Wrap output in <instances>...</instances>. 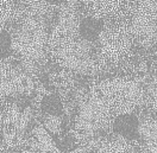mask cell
Listing matches in <instances>:
<instances>
[{"mask_svg": "<svg viewBox=\"0 0 157 153\" xmlns=\"http://www.w3.org/2000/svg\"><path fill=\"white\" fill-rule=\"evenodd\" d=\"M55 61L61 67L80 75H92L99 69L98 52L93 42L80 36L64 35L54 48Z\"/></svg>", "mask_w": 157, "mask_h": 153, "instance_id": "cell-1", "label": "cell"}, {"mask_svg": "<svg viewBox=\"0 0 157 153\" xmlns=\"http://www.w3.org/2000/svg\"><path fill=\"white\" fill-rule=\"evenodd\" d=\"M48 25L38 17L23 20L12 36V49L25 61L38 62L44 55L48 42Z\"/></svg>", "mask_w": 157, "mask_h": 153, "instance_id": "cell-2", "label": "cell"}, {"mask_svg": "<svg viewBox=\"0 0 157 153\" xmlns=\"http://www.w3.org/2000/svg\"><path fill=\"white\" fill-rule=\"evenodd\" d=\"M99 88L113 112L119 114L132 113L145 102L147 94L143 87L132 80L116 78L101 83Z\"/></svg>", "mask_w": 157, "mask_h": 153, "instance_id": "cell-3", "label": "cell"}, {"mask_svg": "<svg viewBox=\"0 0 157 153\" xmlns=\"http://www.w3.org/2000/svg\"><path fill=\"white\" fill-rule=\"evenodd\" d=\"M100 50L98 52L99 65L119 63L131 54L132 35L125 24L105 26L100 37Z\"/></svg>", "mask_w": 157, "mask_h": 153, "instance_id": "cell-4", "label": "cell"}, {"mask_svg": "<svg viewBox=\"0 0 157 153\" xmlns=\"http://www.w3.org/2000/svg\"><path fill=\"white\" fill-rule=\"evenodd\" d=\"M112 107L101 95H93L82 105L75 128L86 136H97L106 131L112 120Z\"/></svg>", "mask_w": 157, "mask_h": 153, "instance_id": "cell-5", "label": "cell"}, {"mask_svg": "<svg viewBox=\"0 0 157 153\" xmlns=\"http://www.w3.org/2000/svg\"><path fill=\"white\" fill-rule=\"evenodd\" d=\"M133 40L143 48L157 44V2L155 0H140L131 25L128 26Z\"/></svg>", "mask_w": 157, "mask_h": 153, "instance_id": "cell-6", "label": "cell"}, {"mask_svg": "<svg viewBox=\"0 0 157 153\" xmlns=\"http://www.w3.org/2000/svg\"><path fill=\"white\" fill-rule=\"evenodd\" d=\"M33 83L28 73L10 62L1 63V95L2 97H16L28 94Z\"/></svg>", "mask_w": 157, "mask_h": 153, "instance_id": "cell-7", "label": "cell"}, {"mask_svg": "<svg viewBox=\"0 0 157 153\" xmlns=\"http://www.w3.org/2000/svg\"><path fill=\"white\" fill-rule=\"evenodd\" d=\"M113 132L125 139L133 140L139 136V120L133 113H124L118 115L113 121Z\"/></svg>", "mask_w": 157, "mask_h": 153, "instance_id": "cell-8", "label": "cell"}, {"mask_svg": "<svg viewBox=\"0 0 157 153\" xmlns=\"http://www.w3.org/2000/svg\"><path fill=\"white\" fill-rule=\"evenodd\" d=\"M139 136L145 144V150L151 152H157V121L147 118L139 121Z\"/></svg>", "mask_w": 157, "mask_h": 153, "instance_id": "cell-9", "label": "cell"}, {"mask_svg": "<svg viewBox=\"0 0 157 153\" xmlns=\"http://www.w3.org/2000/svg\"><path fill=\"white\" fill-rule=\"evenodd\" d=\"M104 30L102 21L97 17H86L80 20L78 24V36L89 42L98 40Z\"/></svg>", "mask_w": 157, "mask_h": 153, "instance_id": "cell-10", "label": "cell"}, {"mask_svg": "<svg viewBox=\"0 0 157 153\" xmlns=\"http://www.w3.org/2000/svg\"><path fill=\"white\" fill-rule=\"evenodd\" d=\"M92 9L104 14L119 13L125 5V0H81Z\"/></svg>", "mask_w": 157, "mask_h": 153, "instance_id": "cell-11", "label": "cell"}, {"mask_svg": "<svg viewBox=\"0 0 157 153\" xmlns=\"http://www.w3.org/2000/svg\"><path fill=\"white\" fill-rule=\"evenodd\" d=\"M42 109L44 113L51 115H57L59 116L62 113V105L61 100L57 95H49L45 96L42 101Z\"/></svg>", "mask_w": 157, "mask_h": 153, "instance_id": "cell-12", "label": "cell"}, {"mask_svg": "<svg viewBox=\"0 0 157 153\" xmlns=\"http://www.w3.org/2000/svg\"><path fill=\"white\" fill-rule=\"evenodd\" d=\"M147 95L149 101H150V105L154 109V112L157 114V75L152 77L151 82L149 83Z\"/></svg>", "mask_w": 157, "mask_h": 153, "instance_id": "cell-13", "label": "cell"}, {"mask_svg": "<svg viewBox=\"0 0 157 153\" xmlns=\"http://www.w3.org/2000/svg\"><path fill=\"white\" fill-rule=\"evenodd\" d=\"M59 124H61V121H59L57 115L47 114L45 119H44V126L52 133H57L59 131Z\"/></svg>", "mask_w": 157, "mask_h": 153, "instance_id": "cell-14", "label": "cell"}, {"mask_svg": "<svg viewBox=\"0 0 157 153\" xmlns=\"http://www.w3.org/2000/svg\"><path fill=\"white\" fill-rule=\"evenodd\" d=\"M11 49H12V36H10L9 32H6L2 29L1 31V55H2V58H5V56L10 52Z\"/></svg>", "mask_w": 157, "mask_h": 153, "instance_id": "cell-15", "label": "cell"}, {"mask_svg": "<svg viewBox=\"0 0 157 153\" xmlns=\"http://www.w3.org/2000/svg\"><path fill=\"white\" fill-rule=\"evenodd\" d=\"M47 2H49V4H55V5H57V4H61V2H63L64 0H45Z\"/></svg>", "mask_w": 157, "mask_h": 153, "instance_id": "cell-16", "label": "cell"}]
</instances>
